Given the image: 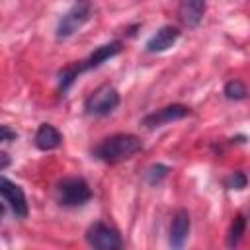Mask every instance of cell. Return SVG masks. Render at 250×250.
Masks as SVG:
<instances>
[{
  "mask_svg": "<svg viewBox=\"0 0 250 250\" xmlns=\"http://www.w3.org/2000/svg\"><path fill=\"white\" fill-rule=\"evenodd\" d=\"M141 150H143L141 137H137L133 133H115V135L105 137L100 145H96L92 154H94V158H98L105 164H117V162L133 158Z\"/></svg>",
  "mask_w": 250,
  "mask_h": 250,
  "instance_id": "1",
  "label": "cell"
},
{
  "mask_svg": "<svg viewBox=\"0 0 250 250\" xmlns=\"http://www.w3.org/2000/svg\"><path fill=\"white\" fill-rule=\"evenodd\" d=\"M55 197L62 207H82L92 199V189L84 178L68 176L57 182Z\"/></svg>",
  "mask_w": 250,
  "mask_h": 250,
  "instance_id": "2",
  "label": "cell"
},
{
  "mask_svg": "<svg viewBox=\"0 0 250 250\" xmlns=\"http://www.w3.org/2000/svg\"><path fill=\"white\" fill-rule=\"evenodd\" d=\"M119 105V92L111 84H102L98 86L84 102V109L88 115L96 117H105L113 113Z\"/></svg>",
  "mask_w": 250,
  "mask_h": 250,
  "instance_id": "3",
  "label": "cell"
},
{
  "mask_svg": "<svg viewBox=\"0 0 250 250\" xmlns=\"http://www.w3.org/2000/svg\"><path fill=\"white\" fill-rule=\"evenodd\" d=\"M90 18H92V4L90 2L74 4L70 10H66L61 16V20L57 23V37L59 39H66V37L74 35Z\"/></svg>",
  "mask_w": 250,
  "mask_h": 250,
  "instance_id": "4",
  "label": "cell"
},
{
  "mask_svg": "<svg viewBox=\"0 0 250 250\" xmlns=\"http://www.w3.org/2000/svg\"><path fill=\"white\" fill-rule=\"evenodd\" d=\"M86 242L96 250H119L121 244H123L119 232L113 227H109L102 221H96L88 227Z\"/></svg>",
  "mask_w": 250,
  "mask_h": 250,
  "instance_id": "5",
  "label": "cell"
},
{
  "mask_svg": "<svg viewBox=\"0 0 250 250\" xmlns=\"http://www.w3.org/2000/svg\"><path fill=\"white\" fill-rule=\"evenodd\" d=\"M188 115H189V107L188 105H184V104H170V105H164V107L145 115L141 125L146 127V129H156V127L168 125L172 121H180V119H184Z\"/></svg>",
  "mask_w": 250,
  "mask_h": 250,
  "instance_id": "6",
  "label": "cell"
},
{
  "mask_svg": "<svg viewBox=\"0 0 250 250\" xmlns=\"http://www.w3.org/2000/svg\"><path fill=\"white\" fill-rule=\"evenodd\" d=\"M0 195L6 199V203L10 205V209L14 211L16 217H20V219L27 217L29 209H27V197H25L23 189L2 174H0Z\"/></svg>",
  "mask_w": 250,
  "mask_h": 250,
  "instance_id": "7",
  "label": "cell"
},
{
  "mask_svg": "<svg viewBox=\"0 0 250 250\" xmlns=\"http://www.w3.org/2000/svg\"><path fill=\"white\" fill-rule=\"evenodd\" d=\"M205 10H207L205 0H180L178 2V20L182 25L193 29L201 23Z\"/></svg>",
  "mask_w": 250,
  "mask_h": 250,
  "instance_id": "8",
  "label": "cell"
},
{
  "mask_svg": "<svg viewBox=\"0 0 250 250\" xmlns=\"http://www.w3.org/2000/svg\"><path fill=\"white\" fill-rule=\"evenodd\" d=\"M189 227H191V221H189V213L186 209H178L172 217V223H170V246L172 248H182L188 240V234H189Z\"/></svg>",
  "mask_w": 250,
  "mask_h": 250,
  "instance_id": "9",
  "label": "cell"
},
{
  "mask_svg": "<svg viewBox=\"0 0 250 250\" xmlns=\"http://www.w3.org/2000/svg\"><path fill=\"white\" fill-rule=\"evenodd\" d=\"M180 37V29L174 27V25H162L145 45V49L148 53H164L168 51Z\"/></svg>",
  "mask_w": 250,
  "mask_h": 250,
  "instance_id": "10",
  "label": "cell"
},
{
  "mask_svg": "<svg viewBox=\"0 0 250 250\" xmlns=\"http://www.w3.org/2000/svg\"><path fill=\"white\" fill-rule=\"evenodd\" d=\"M121 49H123V43H121V41H109V43H104V45H100V47H98L86 61H80V62H82V68H84V70L98 68V66L104 64L107 59L119 55Z\"/></svg>",
  "mask_w": 250,
  "mask_h": 250,
  "instance_id": "11",
  "label": "cell"
},
{
  "mask_svg": "<svg viewBox=\"0 0 250 250\" xmlns=\"http://www.w3.org/2000/svg\"><path fill=\"white\" fill-rule=\"evenodd\" d=\"M33 143L39 150H55L62 143V135L57 127H53L49 123H43V125H39Z\"/></svg>",
  "mask_w": 250,
  "mask_h": 250,
  "instance_id": "12",
  "label": "cell"
},
{
  "mask_svg": "<svg viewBox=\"0 0 250 250\" xmlns=\"http://www.w3.org/2000/svg\"><path fill=\"white\" fill-rule=\"evenodd\" d=\"M84 72V68H82V62H72V64H66L61 72H59V92L61 94H64L70 86H72V82L78 78V74H82Z\"/></svg>",
  "mask_w": 250,
  "mask_h": 250,
  "instance_id": "13",
  "label": "cell"
},
{
  "mask_svg": "<svg viewBox=\"0 0 250 250\" xmlns=\"http://www.w3.org/2000/svg\"><path fill=\"white\" fill-rule=\"evenodd\" d=\"M244 232H246V219H244L242 213H238V215L232 219L230 227H229V232H227V246H229V248L238 246V242L242 240Z\"/></svg>",
  "mask_w": 250,
  "mask_h": 250,
  "instance_id": "14",
  "label": "cell"
},
{
  "mask_svg": "<svg viewBox=\"0 0 250 250\" xmlns=\"http://www.w3.org/2000/svg\"><path fill=\"white\" fill-rule=\"evenodd\" d=\"M168 172H170V168H168L166 164L156 162V164H152V166H148V168L145 170V180H146L150 186H156V184H160V182L168 176Z\"/></svg>",
  "mask_w": 250,
  "mask_h": 250,
  "instance_id": "15",
  "label": "cell"
},
{
  "mask_svg": "<svg viewBox=\"0 0 250 250\" xmlns=\"http://www.w3.org/2000/svg\"><path fill=\"white\" fill-rule=\"evenodd\" d=\"M225 98L227 100H234V102H238V100H244L246 98V86H244V82L242 80H229L227 84H225Z\"/></svg>",
  "mask_w": 250,
  "mask_h": 250,
  "instance_id": "16",
  "label": "cell"
},
{
  "mask_svg": "<svg viewBox=\"0 0 250 250\" xmlns=\"http://www.w3.org/2000/svg\"><path fill=\"white\" fill-rule=\"evenodd\" d=\"M246 174L244 172H232L229 178H227V188L229 189H244L246 188Z\"/></svg>",
  "mask_w": 250,
  "mask_h": 250,
  "instance_id": "17",
  "label": "cell"
},
{
  "mask_svg": "<svg viewBox=\"0 0 250 250\" xmlns=\"http://www.w3.org/2000/svg\"><path fill=\"white\" fill-rule=\"evenodd\" d=\"M16 139H18V133L10 125H0V143H10Z\"/></svg>",
  "mask_w": 250,
  "mask_h": 250,
  "instance_id": "18",
  "label": "cell"
},
{
  "mask_svg": "<svg viewBox=\"0 0 250 250\" xmlns=\"http://www.w3.org/2000/svg\"><path fill=\"white\" fill-rule=\"evenodd\" d=\"M8 164H10V158H8V154H6V152H2V154H0V170H2V168H6Z\"/></svg>",
  "mask_w": 250,
  "mask_h": 250,
  "instance_id": "19",
  "label": "cell"
},
{
  "mask_svg": "<svg viewBox=\"0 0 250 250\" xmlns=\"http://www.w3.org/2000/svg\"><path fill=\"white\" fill-rule=\"evenodd\" d=\"M4 211H6V209H4V205L0 203V221H2V217H4Z\"/></svg>",
  "mask_w": 250,
  "mask_h": 250,
  "instance_id": "20",
  "label": "cell"
}]
</instances>
